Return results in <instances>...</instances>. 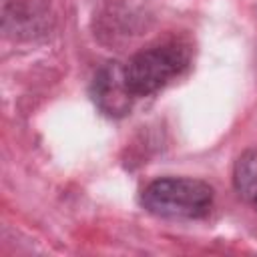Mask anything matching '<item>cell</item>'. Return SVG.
I'll list each match as a JSON object with an SVG mask.
<instances>
[{
	"mask_svg": "<svg viewBox=\"0 0 257 257\" xmlns=\"http://www.w3.org/2000/svg\"><path fill=\"white\" fill-rule=\"evenodd\" d=\"M189 60L191 50L187 44L179 40L161 42L131 56L124 64V78L135 98L149 96L177 78L189 66Z\"/></svg>",
	"mask_w": 257,
	"mask_h": 257,
	"instance_id": "obj_2",
	"label": "cell"
},
{
	"mask_svg": "<svg viewBox=\"0 0 257 257\" xmlns=\"http://www.w3.org/2000/svg\"><path fill=\"white\" fill-rule=\"evenodd\" d=\"M90 96L98 110L110 118H120L133 108L135 94L131 92L124 78V64L118 60L104 62L92 78Z\"/></svg>",
	"mask_w": 257,
	"mask_h": 257,
	"instance_id": "obj_3",
	"label": "cell"
},
{
	"mask_svg": "<svg viewBox=\"0 0 257 257\" xmlns=\"http://www.w3.org/2000/svg\"><path fill=\"white\" fill-rule=\"evenodd\" d=\"M233 187L239 197L257 211V149L245 151L235 161Z\"/></svg>",
	"mask_w": 257,
	"mask_h": 257,
	"instance_id": "obj_4",
	"label": "cell"
},
{
	"mask_svg": "<svg viewBox=\"0 0 257 257\" xmlns=\"http://www.w3.org/2000/svg\"><path fill=\"white\" fill-rule=\"evenodd\" d=\"M213 187L193 177H163L151 181L141 193V205L165 219H203L213 207Z\"/></svg>",
	"mask_w": 257,
	"mask_h": 257,
	"instance_id": "obj_1",
	"label": "cell"
}]
</instances>
